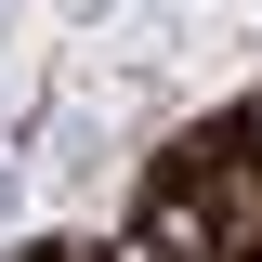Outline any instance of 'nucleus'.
<instances>
[{
  "label": "nucleus",
  "mask_w": 262,
  "mask_h": 262,
  "mask_svg": "<svg viewBox=\"0 0 262 262\" xmlns=\"http://www.w3.org/2000/svg\"><path fill=\"white\" fill-rule=\"evenodd\" d=\"M236 144H249V158H262V79H249V92H236Z\"/></svg>",
  "instance_id": "f257e3e1"
}]
</instances>
